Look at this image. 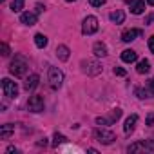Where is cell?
<instances>
[{
  "mask_svg": "<svg viewBox=\"0 0 154 154\" xmlns=\"http://www.w3.org/2000/svg\"><path fill=\"white\" fill-rule=\"evenodd\" d=\"M63 82V72L58 67H49V85L53 89H60Z\"/></svg>",
  "mask_w": 154,
  "mask_h": 154,
  "instance_id": "2",
  "label": "cell"
},
{
  "mask_svg": "<svg viewBox=\"0 0 154 154\" xmlns=\"http://www.w3.org/2000/svg\"><path fill=\"white\" fill-rule=\"evenodd\" d=\"M136 96H138V98H149V93H147L145 89H140V87H138V89H136Z\"/></svg>",
  "mask_w": 154,
  "mask_h": 154,
  "instance_id": "24",
  "label": "cell"
},
{
  "mask_svg": "<svg viewBox=\"0 0 154 154\" xmlns=\"http://www.w3.org/2000/svg\"><path fill=\"white\" fill-rule=\"evenodd\" d=\"M38 80H40L38 74H31L29 78L26 80V84H24V89H26V91H33V89L38 85Z\"/></svg>",
  "mask_w": 154,
  "mask_h": 154,
  "instance_id": "16",
  "label": "cell"
},
{
  "mask_svg": "<svg viewBox=\"0 0 154 154\" xmlns=\"http://www.w3.org/2000/svg\"><path fill=\"white\" fill-rule=\"evenodd\" d=\"M2 91H4V94H6L8 98H17V96H18V87H17V84L11 82L9 78H4V80H2Z\"/></svg>",
  "mask_w": 154,
  "mask_h": 154,
  "instance_id": "8",
  "label": "cell"
},
{
  "mask_svg": "<svg viewBox=\"0 0 154 154\" xmlns=\"http://www.w3.org/2000/svg\"><path fill=\"white\" fill-rule=\"evenodd\" d=\"M109 17H111V20H112L114 24H123V20H125V15H123V11H112Z\"/></svg>",
  "mask_w": 154,
  "mask_h": 154,
  "instance_id": "20",
  "label": "cell"
},
{
  "mask_svg": "<svg viewBox=\"0 0 154 154\" xmlns=\"http://www.w3.org/2000/svg\"><path fill=\"white\" fill-rule=\"evenodd\" d=\"M98 31V18L96 17H87L84 20V26H82V33L84 35H94Z\"/></svg>",
  "mask_w": 154,
  "mask_h": 154,
  "instance_id": "7",
  "label": "cell"
},
{
  "mask_svg": "<svg viewBox=\"0 0 154 154\" xmlns=\"http://www.w3.org/2000/svg\"><path fill=\"white\" fill-rule=\"evenodd\" d=\"M6 152H8V154H13V152L17 154V149H15V147H8V150H6Z\"/></svg>",
  "mask_w": 154,
  "mask_h": 154,
  "instance_id": "32",
  "label": "cell"
},
{
  "mask_svg": "<svg viewBox=\"0 0 154 154\" xmlns=\"http://www.w3.org/2000/svg\"><path fill=\"white\" fill-rule=\"evenodd\" d=\"M147 4H150V6H154V0H147Z\"/></svg>",
  "mask_w": 154,
  "mask_h": 154,
  "instance_id": "34",
  "label": "cell"
},
{
  "mask_svg": "<svg viewBox=\"0 0 154 154\" xmlns=\"http://www.w3.org/2000/svg\"><path fill=\"white\" fill-rule=\"evenodd\" d=\"M149 49H150V53L154 54V35L149 38Z\"/></svg>",
  "mask_w": 154,
  "mask_h": 154,
  "instance_id": "29",
  "label": "cell"
},
{
  "mask_svg": "<svg viewBox=\"0 0 154 154\" xmlns=\"http://www.w3.org/2000/svg\"><path fill=\"white\" fill-rule=\"evenodd\" d=\"M122 60H123L125 63H132V62L138 60V53L132 51V49H125V51L122 53Z\"/></svg>",
  "mask_w": 154,
  "mask_h": 154,
  "instance_id": "14",
  "label": "cell"
},
{
  "mask_svg": "<svg viewBox=\"0 0 154 154\" xmlns=\"http://www.w3.org/2000/svg\"><path fill=\"white\" fill-rule=\"evenodd\" d=\"M56 56H58L62 62H67V60H69V47H67V45H58V47H56Z\"/></svg>",
  "mask_w": 154,
  "mask_h": 154,
  "instance_id": "18",
  "label": "cell"
},
{
  "mask_svg": "<svg viewBox=\"0 0 154 154\" xmlns=\"http://www.w3.org/2000/svg\"><path fill=\"white\" fill-rule=\"evenodd\" d=\"M11 9H13V11L24 9V0H13V2H11Z\"/></svg>",
  "mask_w": 154,
  "mask_h": 154,
  "instance_id": "22",
  "label": "cell"
},
{
  "mask_svg": "<svg viewBox=\"0 0 154 154\" xmlns=\"http://www.w3.org/2000/svg\"><path fill=\"white\" fill-rule=\"evenodd\" d=\"M44 9H45V8H44V6H42V4H36V13H42V11H44Z\"/></svg>",
  "mask_w": 154,
  "mask_h": 154,
  "instance_id": "30",
  "label": "cell"
},
{
  "mask_svg": "<svg viewBox=\"0 0 154 154\" xmlns=\"http://www.w3.org/2000/svg\"><path fill=\"white\" fill-rule=\"evenodd\" d=\"M35 44H36V47L44 49V47L47 45V36H45V35H42V33L35 35Z\"/></svg>",
  "mask_w": 154,
  "mask_h": 154,
  "instance_id": "21",
  "label": "cell"
},
{
  "mask_svg": "<svg viewBox=\"0 0 154 154\" xmlns=\"http://www.w3.org/2000/svg\"><path fill=\"white\" fill-rule=\"evenodd\" d=\"M65 2H74V0H65Z\"/></svg>",
  "mask_w": 154,
  "mask_h": 154,
  "instance_id": "35",
  "label": "cell"
},
{
  "mask_svg": "<svg viewBox=\"0 0 154 154\" xmlns=\"http://www.w3.org/2000/svg\"><path fill=\"white\" fill-rule=\"evenodd\" d=\"M152 20H154V15H149V17H147V18H145V24H150V22H152Z\"/></svg>",
  "mask_w": 154,
  "mask_h": 154,
  "instance_id": "31",
  "label": "cell"
},
{
  "mask_svg": "<svg viewBox=\"0 0 154 154\" xmlns=\"http://www.w3.org/2000/svg\"><path fill=\"white\" fill-rule=\"evenodd\" d=\"M136 36H143V31L141 29H127L122 33L123 42H132V40H136Z\"/></svg>",
  "mask_w": 154,
  "mask_h": 154,
  "instance_id": "11",
  "label": "cell"
},
{
  "mask_svg": "<svg viewBox=\"0 0 154 154\" xmlns=\"http://www.w3.org/2000/svg\"><path fill=\"white\" fill-rule=\"evenodd\" d=\"M89 4H91V6H94V8H100V6H103V4H105V0H89Z\"/></svg>",
  "mask_w": 154,
  "mask_h": 154,
  "instance_id": "27",
  "label": "cell"
},
{
  "mask_svg": "<svg viewBox=\"0 0 154 154\" xmlns=\"http://www.w3.org/2000/svg\"><path fill=\"white\" fill-rule=\"evenodd\" d=\"M122 116V109H112L109 112V116H98L96 118V123L98 125H112L114 122H118Z\"/></svg>",
  "mask_w": 154,
  "mask_h": 154,
  "instance_id": "4",
  "label": "cell"
},
{
  "mask_svg": "<svg viewBox=\"0 0 154 154\" xmlns=\"http://www.w3.org/2000/svg\"><path fill=\"white\" fill-rule=\"evenodd\" d=\"M13 134H15V125L6 123V125L0 127V140H9Z\"/></svg>",
  "mask_w": 154,
  "mask_h": 154,
  "instance_id": "12",
  "label": "cell"
},
{
  "mask_svg": "<svg viewBox=\"0 0 154 154\" xmlns=\"http://www.w3.org/2000/svg\"><path fill=\"white\" fill-rule=\"evenodd\" d=\"M136 71H138L140 74H147V72L150 71V63H149V60H141V62H138Z\"/></svg>",
  "mask_w": 154,
  "mask_h": 154,
  "instance_id": "19",
  "label": "cell"
},
{
  "mask_svg": "<svg viewBox=\"0 0 154 154\" xmlns=\"http://www.w3.org/2000/svg\"><path fill=\"white\" fill-rule=\"evenodd\" d=\"M149 85H150V89H152V93H154V78H152V80L149 82Z\"/></svg>",
  "mask_w": 154,
  "mask_h": 154,
  "instance_id": "33",
  "label": "cell"
},
{
  "mask_svg": "<svg viewBox=\"0 0 154 154\" xmlns=\"http://www.w3.org/2000/svg\"><path fill=\"white\" fill-rule=\"evenodd\" d=\"M129 152H141V150H149V152H154V141H150V140H145V141H138V143H132V145H129V149H127Z\"/></svg>",
  "mask_w": 154,
  "mask_h": 154,
  "instance_id": "6",
  "label": "cell"
},
{
  "mask_svg": "<svg viewBox=\"0 0 154 154\" xmlns=\"http://www.w3.org/2000/svg\"><path fill=\"white\" fill-rule=\"evenodd\" d=\"M127 4L131 6V13L132 15H141L145 11V2L143 0H127Z\"/></svg>",
  "mask_w": 154,
  "mask_h": 154,
  "instance_id": "10",
  "label": "cell"
},
{
  "mask_svg": "<svg viewBox=\"0 0 154 154\" xmlns=\"http://www.w3.org/2000/svg\"><path fill=\"white\" fill-rule=\"evenodd\" d=\"M27 109H29L31 112H42V111H44V98H42L40 94L31 96L29 102H27Z\"/></svg>",
  "mask_w": 154,
  "mask_h": 154,
  "instance_id": "9",
  "label": "cell"
},
{
  "mask_svg": "<svg viewBox=\"0 0 154 154\" xmlns=\"http://www.w3.org/2000/svg\"><path fill=\"white\" fill-rule=\"evenodd\" d=\"M93 51H94V54H96L98 58L107 56V45H105V44H102V42H96V44L93 45Z\"/></svg>",
  "mask_w": 154,
  "mask_h": 154,
  "instance_id": "15",
  "label": "cell"
},
{
  "mask_svg": "<svg viewBox=\"0 0 154 154\" xmlns=\"http://www.w3.org/2000/svg\"><path fill=\"white\" fill-rule=\"evenodd\" d=\"M147 125H149V127L154 125V112H150V114L147 116Z\"/></svg>",
  "mask_w": 154,
  "mask_h": 154,
  "instance_id": "28",
  "label": "cell"
},
{
  "mask_svg": "<svg viewBox=\"0 0 154 154\" xmlns=\"http://www.w3.org/2000/svg\"><path fill=\"white\" fill-rule=\"evenodd\" d=\"M82 69H84V72L94 76V74H100L103 67H102V63L96 62V60H84V62H82Z\"/></svg>",
  "mask_w": 154,
  "mask_h": 154,
  "instance_id": "3",
  "label": "cell"
},
{
  "mask_svg": "<svg viewBox=\"0 0 154 154\" xmlns=\"http://www.w3.org/2000/svg\"><path fill=\"white\" fill-rule=\"evenodd\" d=\"M20 22L26 24V26H35V24H36V15H35V13H22Z\"/></svg>",
  "mask_w": 154,
  "mask_h": 154,
  "instance_id": "17",
  "label": "cell"
},
{
  "mask_svg": "<svg viewBox=\"0 0 154 154\" xmlns=\"http://www.w3.org/2000/svg\"><path fill=\"white\" fill-rule=\"evenodd\" d=\"M63 141H65V136L56 132V134H54V141H53V147H58V145H60V143H63Z\"/></svg>",
  "mask_w": 154,
  "mask_h": 154,
  "instance_id": "23",
  "label": "cell"
},
{
  "mask_svg": "<svg viewBox=\"0 0 154 154\" xmlns=\"http://www.w3.org/2000/svg\"><path fill=\"white\" fill-rule=\"evenodd\" d=\"M114 74H116V76H125L127 71H125L123 67H114Z\"/></svg>",
  "mask_w": 154,
  "mask_h": 154,
  "instance_id": "25",
  "label": "cell"
},
{
  "mask_svg": "<svg viewBox=\"0 0 154 154\" xmlns=\"http://www.w3.org/2000/svg\"><path fill=\"white\" fill-rule=\"evenodd\" d=\"M136 123H138V114H131V116L127 118L125 125H123V131H125V134H131V132L134 131Z\"/></svg>",
  "mask_w": 154,
  "mask_h": 154,
  "instance_id": "13",
  "label": "cell"
},
{
  "mask_svg": "<svg viewBox=\"0 0 154 154\" xmlns=\"http://www.w3.org/2000/svg\"><path fill=\"white\" fill-rule=\"evenodd\" d=\"M27 67H29L27 65V60L22 54H17L15 60L9 65V71H11V74L17 76V78H22V76H26V72H27Z\"/></svg>",
  "mask_w": 154,
  "mask_h": 154,
  "instance_id": "1",
  "label": "cell"
},
{
  "mask_svg": "<svg viewBox=\"0 0 154 154\" xmlns=\"http://www.w3.org/2000/svg\"><path fill=\"white\" fill-rule=\"evenodd\" d=\"M0 51H2V56H9V47H8V44H2V45H0Z\"/></svg>",
  "mask_w": 154,
  "mask_h": 154,
  "instance_id": "26",
  "label": "cell"
},
{
  "mask_svg": "<svg viewBox=\"0 0 154 154\" xmlns=\"http://www.w3.org/2000/svg\"><path fill=\"white\" fill-rule=\"evenodd\" d=\"M94 138H96L100 143H103V145H109V143H112V141L116 140L114 132H111V131H107V129H94Z\"/></svg>",
  "mask_w": 154,
  "mask_h": 154,
  "instance_id": "5",
  "label": "cell"
}]
</instances>
